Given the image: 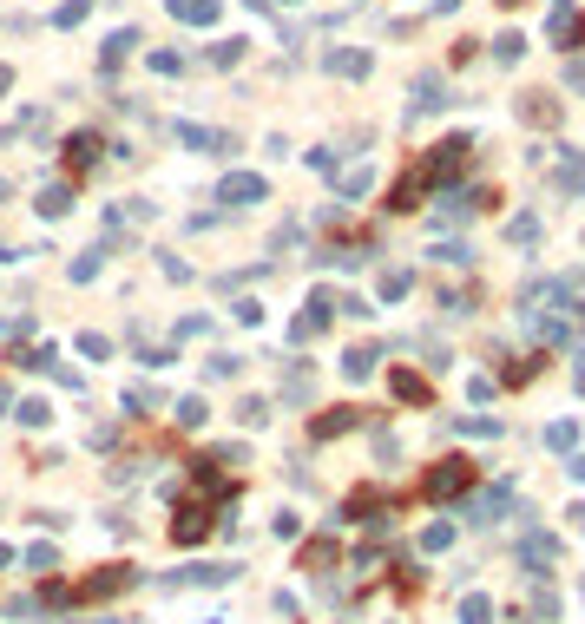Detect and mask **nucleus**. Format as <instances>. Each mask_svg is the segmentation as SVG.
<instances>
[{
	"label": "nucleus",
	"instance_id": "1",
	"mask_svg": "<svg viewBox=\"0 0 585 624\" xmlns=\"http://www.w3.org/2000/svg\"><path fill=\"white\" fill-rule=\"evenodd\" d=\"M0 86H7V73H0Z\"/></svg>",
	"mask_w": 585,
	"mask_h": 624
}]
</instances>
